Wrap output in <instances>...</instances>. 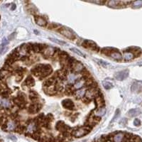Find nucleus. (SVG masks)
<instances>
[{
    "label": "nucleus",
    "mask_w": 142,
    "mask_h": 142,
    "mask_svg": "<svg viewBox=\"0 0 142 142\" xmlns=\"http://www.w3.org/2000/svg\"><path fill=\"white\" fill-rule=\"evenodd\" d=\"M92 128L88 126H84L82 127H80L78 129H76L74 131H73L72 132V135L75 137V138H80L83 137L85 135L88 134L90 132Z\"/></svg>",
    "instance_id": "f257e3e1"
},
{
    "label": "nucleus",
    "mask_w": 142,
    "mask_h": 142,
    "mask_svg": "<svg viewBox=\"0 0 142 142\" xmlns=\"http://www.w3.org/2000/svg\"><path fill=\"white\" fill-rule=\"evenodd\" d=\"M132 2L130 1H116V0H110L107 1V4L109 7H112V8H122L125 6H126L127 4H130Z\"/></svg>",
    "instance_id": "f03ea898"
},
{
    "label": "nucleus",
    "mask_w": 142,
    "mask_h": 142,
    "mask_svg": "<svg viewBox=\"0 0 142 142\" xmlns=\"http://www.w3.org/2000/svg\"><path fill=\"white\" fill-rule=\"evenodd\" d=\"M58 31L63 36L66 37L67 38H68L70 40H74L75 38V33L72 31H70L68 28L64 27V26H60V27L58 28Z\"/></svg>",
    "instance_id": "7ed1b4c3"
},
{
    "label": "nucleus",
    "mask_w": 142,
    "mask_h": 142,
    "mask_svg": "<svg viewBox=\"0 0 142 142\" xmlns=\"http://www.w3.org/2000/svg\"><path fill=\"white\" fill-rule=\"evenodd\" d=\"M71 69H72V71L74 73H83L84 70H85V67L79 61H75L73 65L71 66Z\"/></svg>",
    "instance_id": "20e7f679"
},
{
    "label": "nucleus",
    "mask_w": 142,
    "mask_h": 142,
    "mask_svg": "<svg viewBox=\"0 0 142 142\" xmlns=\"http://www.w3.org/2000/svg\"><path fill=\"white\" fill-rule=\"evenodd\" d=\"M82 46L84 48H85L90 49V50H94V51H97V50H99L97 44L95 43V42L92 41H90V40H85V41H83Z\"/></svg>",
    "instance_id": "39448f33"
},
{
    "label": "nucleus",
    "mask_w": 142,
    "mask_h": 142,
    "mask_svg": "<svg viewBox=\"0 0 142 142\" xmlns=\"http://www.w3.org/2000/svg\"><path fill=\"white\" fill-rule=\"evenodd\" d=\"M53 71V69L50 65H43L41 72V76L40 78H45L46 77L48 76Z\"/></svg>",
    "instance_id": "423d86ee"
},
{
    "label": "nucleus",
    "mask_w": 142,
    "mask_h": 142,
    "mask_svg": "<svg viewBox=\"0 0 142 142\" xmlns=\"http://www.w3.org/2000/svg\"><path fill=\"white\" fill-rule=\"evenodd\" d=\"M6 124H7V131H16L17 126H19L17 122L16 119L14 120H7L6 121Z\"/></svg>",
    "instance_id": "0eeeda50"
},
{
    "label": "nucleus",
    "mask_w": 142,
    "mask_h": 142,
    "mask_svg": "<svg viewBox=\"0 0 142 142\" xmlns=\"http://www.w3.org/2000/svg\"><path fill=\"white\" fill-rule=\"evenodd\" d=\"M129 76V70H122L120 72H118L115 74L114 77L117 80H125L127 77Z\"/></svg>",
    "instance_id": "6e6552de"
},
{
    "label": "nucleus",
    "mask_w": 142,
    "mask_h": 142,
    "mask_svg": "<svg viewBox=\"0 0 142 142\" xmlns=\"http://www.w3.org/2000/svg\"><path fill=\"white\" fill-rule=\"evenodd\" d=\"M126 141L127 140L125 139V134L124 133L118 132L114 135V142H126Z\"/></svg>",
    "instance_id": "1a4fd4ad"
},
{
    "label": "nucleus",
    "mask_w": 142,
    "mask_h": 142,
    "mask_svg": "<svg viewBox=\"0 0 142 142\" xmlns=\"http://www.w3.org/2000/svg\"><path fill=\"white\" fill-rule=\"evenodd\" d=\"M62 105L64 108L67 109H73L75 108V104L74 102L70 100V99H66L63 100L62 102Z\"/></svg>",
    "instance_id": "9d476101"
},
{
    "label": "nucleus",
    "mask_w": 142,
    "mask_h": 142,
    "mask_svg": "<svg viewBox=\"0 0 142 142\" xmlns=\"http://www.w3.org/2000/svg\"><path fill=\"white\" fill-rule=\"evenodd\" d=\"M100 94L99 95H97L95 98V104H96L97 109H99V108L104 107V99H103V97L102 96H100Z\"/></svg>",
    "instance_id": "9b49d317"
},
{
    "label": "nucleus",
    "mask_w": 142,
    "mask_h": 142,
    "mask_svg": "<svg viewBox=\"0 0 142 142\" xmlns=\"http://www.w3.org/2000/svg\"><path fill=\"white\" fill-rule=\"evenodd\" d=\"M35 21L40 26H46L48 24L46 19L40 16H35Z\"/></svg>",
    "instance_id": "f8f14e48"
},
{
    "label": "nucleus",
    "mask_w": 142,
    "mask_h": 142,
    "mask_svg": "<svg viewBox=\"0 0 142 142\" xmlns=\"http://www.w3.org/2000/svg\"><path fill=\"white\" fill-rule=\"evenodd\" d=\"M55 52H56V50H55L54 48L51 47V46H48L45 48V50L43 51V55L47 57H51L53 56H54Z\"/></svg>",
    "instance_id": "ddd939ff"
},
{
    "label": "nucleus",
    "mask_w": 142,
    "mask_h": 142,
    "mask_svg": "<svg viewBox=\"0 0 142 142\" xmlns=\"http://www.w3.org/2000/svg\"><path fill=\"white\" fill-rule=\"evenodd\" d=\"M85 83H86V80L83 77L81 79L77 80L73 85V87H74V89H77V90L82 89L84 86H85Z\"/></svg>",
    "instance_id": "4468645a"
},
{
    "label": "nucleus",
    "mask_w": 142,
    "mask_h": 142,
    "mask_svg": "<svg viewBox=\"0 0 142 142\" xmlns=\"http://www.w3.org/2000/svg\"><path fill=\"white\" fill-rule=\"evenodd\" d=\"M41 109V105H39L38 103H34L29 106L28 108V112L30 114H35L38 112Z\"/></svg>",
    "instance_id": "2eb2a0df"
},
{
    "label": "nucleus",
    "mask_w": 142,
    "mask_h": 142,
    "mask_svg": "<svg viewBox=\"0 0 142 142\" xmlns=\"http://www.w3.org/2000/svg\"><path fill=\"white\" fill-rule=\"evenodd\" d=\"M109 56L111 57L112 59L115 60H121L122 59V54L119 52L118 50H114L113 52H112V53L109 55Z\"/></svg>",
    "instance_id": "dca6fc26"
},
{
    "label": "nucleus",
    "mask_w": 142,
    "mask_h": 142,
    "mask_svg": "<svg viewBox=\"0 0 142 142\" xmlns=\"http://www.w3.org/2000/svg\"><path fill=\"white\" fill-rule=\"evenodd\" d=\"M44 90L48 95H55L57 92L55 85H52V86H49V87H44Z\"/></svg>",
    "instance_id": "f3484780"
},
{
    "label": "nucleus",
    "mask_w": 142,
    "mask_h": 142,
    "mask_svg": "<svg viewBox=\"0 0 142 142\" xmlns=\"http://www.w3.org/2000/svg\"><path fill=\"white\" fill-rule=\"evenodd\" d=\"M105 114H106V108H105V107H103L97 109L95 111L94 116L97 117H100H100H103Z\"/></svg>",
    "instance_id": "a211bd4d"
},
{
    "label": "nucleus",
    "mask_w": 142,
    "mask_h": 142,
    "mask_svg": "<svg viewBox=\"0 0 142 142\" xmlns=\"http://www.w3.org/2000/svg\"><path fill=\"white\" fill-rule=\"evenodd\" d=\"M85 92H86V90L85 89L82 88V89L77 90L76 91H75L73 95H75V97L77 99H80V98H83V97H85Z\"/></svg>",
    "instance_id": "6ab92c4d"
},
{
    "label": "nucleus",
    "mask_w": 142,
    "mask_h": 142,
    "mask_svg": "<svg viewBox=\"0 0 142 142\" xmlns=\"http://www.w3.org/2000/svg\"><path fill=\"white\" fill-rule=\"evenodd\" d=\"M141 112H142V111L139 109L136 108V109H130L127 112V114L130 117H136V116L139 115L141 114Z\"/></svg>",
    "instance_id": "aec40b11"
},
{
    "label": "nucleus",
    "mask_w": 142,
    "mask_h": 142,
    "mask_svg": "<svg viewBox=\"0 0 142 142\" xmlns=\"http://www.w3.org/2000/svg\"><path fill=\"white\" fill-rule=\"evenodd\" d=\"M134 55L133 54L132 52L129 51V50H126L124 52L123 54V58L124 59V60H126V61H129V60H132L133 58H134Z\"/></svg>",
    "instance_id": "412c9836"
},
{
    "label": "nucleus",
    "mask_w": 142,
    "mask_h": 142,
    "mask_svg": "<svg viewBox=\"0 0 142 142\" xmlns=\"http://www.w3.org/2000/svg\"><path fill=\"white\" fill-rule=\"evenodd\" d=\"M8 44V41L6 38H3L2 43L0 45V54H2L3 53L5 52V50L7 48V45Z\"/></svg>",
    "instance_id": "4be33fe9"
},
{
    "label": "nucleus",
    "mask_w": 142,
    "mask_h": 142,
    "mask_svg": "<svg viewBox=\"0 0 142 142\" xmlns=\"http://www.w3.org/2000/svg\"><path fill=\"white\" fill-rule=\"evenodd\" d=\"M29 98H30V100H31L32 102H33L34 103H36V102H37V101H38V95L36 93V92H34V91H31V92H30Z\"/></svg>",
    "instance_id": "5701e85b"
},
{
    "label": "nucleus",
    "mask_w": 142,
    "mask_h": 142,
    "mask_svg": "<svg viewBox=\"0 0 142 142\" xmlns=\"http://www.w3.org/2000/svg\"><path fill=\"white\" fill-rule=\"evenodd\" d=\"M114 50H116L115 48H103L101 50L102 53H103L104 55H106V56H109V55L112 53V52H113Z\"/></svg>",
    "instance_id": "b1692460"
},
{
    "label": "nucleus",
    "mask_w": 142,
    "mask_h": 142,
    "mask_svg": "<svg viewBox=\"0 0 142 142\" xmlns=\"http://www.w3.org/2000/svg\"><path fill=\"white\" fill-rule=\"evenodd\" d=\"M24 84H26L28 87H32V86L35 85V81H34V80L33 79V77L31 76H28V77L26 78V80H25Z\"/></svg>",
    "instance_id": "393cba45"
},
{
    "label": "nucleus",
    "mask_w": 142,
    "mask_h": 142,
    "mask_svg": "<svg viewBox=\"0 0 142 142\" xmlns=\"http://www.w3.org/2000/svg\"><path fill=\"white\" fill-rule=\"evenodd\" d=\"M56 84V80L53 77L49 78L48 80H46L44 83V87H49V86H52Z\"/></svg>",
    "instance_id": "a878e982"
},
{
    "label": "nucleus",
    "mask_w": 142,
    "mask_h": 142,
    "mask_svg": "<svg viewBox=\"0 0 142 142\" xmlns=\"http://www.w3.org/2000/svg\"><path fill=\"white\" fill-rule=\"evenodd\" d=\"M74 90H75V89H74L73 86H72V85H67L66 88V93L68 95L74 94V92H75Z\"/></svg>",
    "instance_id": "bb28decb"
},
{
    "label": "nucleus",
    "mask_w": 142,
    "mask_h": 142,
    "mask_svg": "<svg viewBox=\"0 0 142 142\" xmlns=\"http://www.w3.org/2000/svg\"><path fill=\"white\" fill-rule=\"evenodd\" d=\"M102 85L106 90H110L114 87L113 84L112 83H110L109 81H106V80L102 82Z\"/></svg>",
    "instance_id": "cd10ccee"
},
{
    "label": "nucleus",
    "mask_w": 142,
    "mask_h": 142,
    "mask_svg": "<svg viewBox=\"0 0 142 142\" xmlns=\"http://www.w3.org/2000/svg\"><path fill=\"white\" fill-rule=\"evenodd\" d=\"M142 7V1H135L132 2V7L137 9Z\"/></svg>",
    "instance_id": "c85d7f7f"
},
{
    "label": "nucleus",
    "mask_w": 142,
    "mask_h": 142,
    "mask_svg": "<svg viewBox=\"0 0 142 142\" xmlns=\"http://www.w3.org/2000/svg\"><path fill=\"white\" fill-rule=\"evenodd\" d=\"M70 50H72L73 52H74L75 53L77 54L78 56H83V57H85V55L84 53H83L80 50H79L77 48H70Z\"/></svg>",
    "instance_id": "c756f323"
},
{
    "label": "nucleus",
    "mask_w": 142,
    "mask_h": 142,
    "mask_svg": "<svg viewBox=\"0 0 142 142\" xmlns=\"http://www.w3.org/2000/svg\"><path fill=\"white\" fill-rule=\"evenodd\" d=\"M28 10H29V11H31V14H35L36 13V11H37L36 8V7H35L33 4L28 5Z\"/></svg>",
    "instance_id": "7c9ffc66"
},
{
    "label": "nucleus",
    "mask_w": 142,
    "mask_h": 142,
    "mask_svg": "<svg viewBox=\"0 0 142 142\" xmlns=\"http://www.w3.org/2000/svg\"><path fill=\"white\" fill-rule=\"evenodd\" d=\"M33 51H34L35 53H39L40 52L39 44H37V43L33 44Z\"/></svg>",
    "instance_id": "2f4dec72"
},
{
    "label": "nucleus",
    "mask_w": 142,
    "mask_h": 142,
    "mask_svg": "<svg viewBox=\"0 0 142 142\" xmlns=\"http://www.w3.org/2000/svg\"><path fill=\"white\" fill-rule=\"evenodd\" d=\"M22 77H23V74H21V73H17L16 74V80L17 83H19L21 80Z\"/></svg>",
    "instance_id": "473e14b6"
},
{
    "label": "nucleus",
    "mask_w": 142,
    "mask_h": 142,
    "mask_svg": "<svg viewBox=\"0 0 142 142\" xmlns=\"http://www.w3.org/2000/svg\"><path fill=\"white\" fill-rule=\"evenodd\" d=\"M90 2L97 4H104L107 3L106 1H100V0H98V1H90Z\"/></svg>",
    "instance_id": "72a5a7b5"
},
{
    "label": "nucleus",
    "mask_w": 142,
    "mask_h": 142,
    "mask_svg": "<svg viewBox=\"0 0 142 142\" xmlns=\"http://www.w3.org/2000/svg\"><path fill=\"white\" fill-rule=\"evenodd\" d=\"M52 41H53V42H56L57 43H58V44H62V45H65V44H66L65 42H63V41H59L58 40H57V39H54V38H50Z\"/></svg>",
    "instance_id": "f704fd0d"
},
{
    "label": "nucleus",
    "mask_w": 142,
    "mask_h": 142,
    "mask_svg": "<svg viewBox=\"0 0 142 142\" xmlns=\"http://www.w3.org/2000/svg\"><path fill=\"white\" fill-rule=\"evenodd\" d=\"M134 126H139L141 125V122H140V120H139V119H134Z\"/></svg>",
    "instance_id": "c9c22d12"
},
{
    "label": "nucleus",
    "mask_w": 142,
    "mask_h": 142,
    "mask_svg": "<svg viewBox=\"0 0 142 142\" xmlns=\"http://www.w3.org/2000/svg\"><path fill=\"white\" fill-rule=\"evenodd\" d=\"M119 114H120V111H119V109H117V110L116 111V112H115V115H114V117L112 122H114V121L119 116Z\"/></svg>",
    "instance_id": "e433bc0d"
},
{
    "label": "nucleus",
    "mask_w": 142,
    "mask_h": 142,
    "mask_svg": "<svg viewBox=\"0 0 142 142\" xmlns=\"http://www.w3.org/2000/svg\"><path fill=\"white\" fill-rule=\"evenodd\" d=\"M98 62H99V64H101L102 66H103L106 67L107 66H108V63H105L104 61H102V60H97Z\"/></svg>",
    "instance_id": "4c0bfd02"
},
{
    "label": "nucleus",
    "mask_w": 142,
    "mask_h": 142,
    "mask_svg": "<svg viewBox=\"0 0 142 142\" xmlns=\"http://www.w3.org/2000/svg\"><path fill=\"white\" fill-rule=\"evenodd\" d=\"M83 100L84 101V102H85V103H89V102H90V100H88V99H87V98H86V97H83Z\"/></svg>",
    "instance_id": "58836bf2"
},
{
    "label": "nucleus",
    "mask_w": 142,
    "mask_h": 142,
    "mask_svg": "<svg viewBox=\"0 0 142 142\" xmlns=\"http://www.w3.org/2000/svg\"><path fill=\"white\" fill-rule=\"evenodd\" d=\"M122 123H123L124 125L126 123V119H122L121 120V122H119V124H122ZM124 125H123V126H124Z\"/></svg>",
    "instance_id": "ea45409f"
},
{
    "label": "nucleus",
    "mask_w": 142,
    "mask_h": 142,
    "mask_svg": "<svg viewBox=\"0 0 142 142\" xmlns=\"http://www.w3.org/2000/svg\"><path fill=\"white\" fill-rule=\"evenodd\" d=\"M14 36H15V33H12V34H11V35L9 37V40H11L12 38H14Z\"/></svg>",
    "instance_id": "a19ab883"
},
{
    "label": "nucleus",
    "mask_w": 142,
    "mask_h": 142,
    "mask_svg": "<svg viewBox=\"0 0 142 142\" xmlns=\"http://www.w3.org/2000/svg\"><path fill=\"white\" fill-rule=\"evenodd\" d=\"M16 9V5L14 4H12V7H11V10H14Z\"/></svg>",
    "instance_id": "79ce46f5"
}]
</instances>
